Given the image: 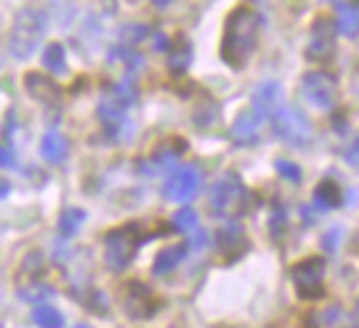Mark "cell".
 <instances>
[{"instance_id": "15", "label": "cell", "mask_w": 359, "mask_h": 328, "mask_svg": "<svg viewBox=\"0 0 359 328\" xmlns=\"http://www.w3.org/2000/svg\"><path fill=\"white\" fill-rule=\"evenodd\" d=\"M337 31L348 39L359 36V8L353 3H339L337 6Z\"/></svg>"}, {"instance_id": "21", "label": "cell", "mask_w": 359, "mask_h": 328, "mask_svg": "<svg viewBox=\"0 0 359 328\" xmlns=\"http://www.w3.org/2000/svg\"><path fill=\"white\" fill-rule=\"evenodd\" d=\"M81 221H84V210H81V207H65L62 216H59V233H62L65 238H70V235L79 233Z\"/></svg>"}, {"instance_id": "11", "label": "cell", "mask_w": 359, "mask_h": 328, "mask_svg": "<svg viewBox=\"0 0 359 328\" xmlns=\"http://www.w3.org/2000/svg\"><path fill=\"white\" fill-rule=\"evenodd\" d=\"M280 84L278 81H264L255 87L252 93V109L261 115V118H272L278 109H280Z\"/></svg>"}, {"instance_id": "12", "label": "cell", "mask_w": 359, "mask_h": 328, "mask_svg": "<svg viewBox=\"0 0 359 328\" xmlns=\"http://www.w3.org/2000/svg\"><path fill=\"white\" fill-rule=\"evenodd\" d=\"M39 154H42L45 163L59 165V163H65L67 154H70V140H67L59 129H48L45 137H42V143H39Z\"/></svg>"}, {"instance_id": "23", "label": "cell", "mask_w": 359, "mask_h": 328, "mask_svg": "<svg viewBox=\"0 0 359 328\" xmlns=\"http://www.w3.org/2000/svg\"><path fill=\"white\" fill-rule=\"evenodd\" d=\"M171 224H174L177 230H185V233H191V230H196V224H199V219H196V213H194L191 207H180V210L174 213V219H171Z\"/></svg>"}, {"instance_id": "30", "label": "cell", "mask_w": 359, "mask_h": 328, "mask_svg": "<svg viewBox=\"0 0 359 328\" xmlns=\"http://www.w3.org/2000/svg\"><path fill=\"white\" fill-rule=\"evenodd\" d=\"M151 3H154V6H168L171 0H151Z\"/></svg>"}, {"instance_id": "4", "label": "cell", "mask_w": 359, "mask_h": 328, "mask_svg": "<svg viewBox=\"0 0 359 328\" xmlns=\"http://www.w3.org/2000/svg\"><path fill=\"white\" fill-rule=\"evenodd\" d=\"M247 199H250V193H247V188L241 185V179H238L236 174H224V177L216 182V188H213L210 207H213V213H219V216H233V213L244 210Z\"/></svg>"}, {"instance_id": "17", "label": "cell", "mask_w": 359, "mask_h": 328, "mask_svg": "<svg viewBox=\"0 0 359 328\" xmlns=\"http://www.w3.org/2000/svg\"><path fill=\"white\" fill-rule=\"evenodd\" d=\"M185 252H188V244H171V247H165L163 252H157L151 272H154V275H165V272H171V269L185 258Z\"/></svg>"}, {"instance_id": "32", "label": "cell", "mask_w": 359, "mask_h": 328, "mask_svg": "<svg viewBox=\"0 0 359 328\" xmlns=\"http://www.w3.org/2000/svg\"><path fill=\"white\" fill-rule=\"evenodd\" d=\"M356 314H359V303H356Z\"/></svg>"}, {"instance_id": "10", "label": "cell", "mask_w": 359, "mask_h": 328, "mask_svg": "<svg viewBox=\"0 0 359 328\" xmlns=\"http://www.w3.org/2000/svg\"><path fill=\"white\" fill-rule=\"evenodd\" d=\"M334 53V25L331 20L320 17L314 20L311 25V36H309V45H306V56L320 62V59H328Z\"/></svg>"}, {"instance_id": "29", "label": "cell", "mask_w": 359, "mask_h": 328, "mask_svg": "<svg viewBox=\"0 0 359 328\" xmlns=\"http://www.w3.org/2000/svg\"><path fill=\"white\" fill-rule=\"evenodd\" d=\"M8 191H11V185H8V182H6V179H0V199H3V196H6V193H8Z\"/></svg>"}, {"instance_id": "16", "label": "cell", "mask_w": 359, "mask_h": 328, "mask_svg": "<svg viewBox=\"0 0 359 328\" xmlns=\"http://www.w3.org/2000/svg\"><path fill=\"white\" fill-rule=\"evenodd\" d=\"M191 56H194V50H191V42L180 34L171 45H168V67L174 70V73H182L188 64H191Z\"/></svg>"}, {"instance_id": "18", "label": "cell", "mask_w": 359, "mask_h": 328, "mask_svg": "<svg viewBox=\"0 0 359 328\" xmlns=\"http://www.w3.org/2000/svg\"><path fill=\"white\" fill-rule=\"evenodd\" d=\"M216 247L224 250V252H236V250H244L247 241H244V230L238 224H227L216 233Z\"/></svg>"}, {"instance_id": "26", "label": "cell", "mask_w": 359, "mask_h": 328, "mask_svg": "<svg viewBox=\"0 0 359 328\" xmlns=\"http://www.w3.org/2000/svg\"><path fill=\"white\" fill-rule=\"evenodd\" d=\"M11 165H14V151L0 146V168H11Z\"/></svg>"}, {"instance_id": "28", "label": "cell", "mask_w": 359, "mask_h": 328, "mask_svg": "<svg viewBox=\"0 0 359 328\" xmlns=\"http://www.w3.org/2000/svg\"><path fill=\"white\" fill-rule=\"evenodd\" d=\"M345 157H348V160H351V163H359V137H356V140H353V146H351V149H348V154H345Z\"/></svg>"}, {"instance_id": "5", "label": "cell", "mask_w": 359, "mask_h": 328, "mask_svg": "<svg viewBox=\"0 0 359 328\" xmlns=\"http://www.w3.org/2000/svg\"><path fill=\"white\" fill-rule=\"evenodd\" d=\"M303 98L317 109H331L337 104V81L325 70H311L300 78Z\"/></svg>"}, {"instance_id": "1", "label": "cell", "mask_w": 359, "mask_h": 328, "mask_svg": "<svg viewBox=\"0 0 359 328\" xmlns=\"http://www.w3.org/2000/svg\"><path fill=\"white\" fill-rule=\"evenodd\" d=\"M258 28H261V20L252 8L241 6L236 8L227 22H224V34H222V59L230 64V67H244L247 59L252 56L255 45H258Z\"/></svg>"}, {"instance_id": "14", "label": "cell", "mask_w": 359, "mask_h": 328, "mask_svg": "<svg viewBox=\"0 0 359 328\" xmlns=\"http://www.w3.org/2000/svg\"><path fill=\"white\" fill-rule=\"evenodd\" d=\"M258 123H261V115L255 109H244L236 115L233 121V137L238 143H252L258 137Z\"/></svg>"}, {"instance_id": "6", "label": "cell", "mask_w": 359, "mask_h": 328, "mask_svg": "<svg viewBox=\"0 0 359 328\" xmlns=\"http://www.w3.org/2000/svg\"><path fill=\"white\" fill-rule=\"evenodd\" d=\"M272 123H275V135L283 137L286 143H294V146H303L311 140V126H309V118L294 109V107H280L275 115H272Z\"/></svg>"}, {"instance_id": "7", "label": "cell", "mask_w": 359, "mask_h": 328, "mask_svg": "<svg viewBox=\"0 0 359 328\" xmlns=\"http://www.w3.org/2000/svg\"><path fill=\"white\" fill-rule=\"evenodd\" d=\"M323 278H325V261L323 258H306L292 269V280L297 286V294L306 300L323 297Z\"/></svg>"}, {"instance_id": "20", "label": "cell", "mask_w": 359, "mask_h": 328, "mask_svg": "<svg viewBox=\"0 0 359 328\" xmlns=\"http://www.w3.org/2000/svg\"><path fill=\"white\" fill-rule=\"evenodd\" d=\"M42 64H45L50 73L62 76V73L67 70V62H65V48H62L59 42H50V45L45 48V53H42Z\"/></svg>"}, {"instance_id": "13", "label": "cell", "mask_w": 359, "mask_h": 328, "mask_svg": "<svg viewBox=\"0 0 359 328\" xmlns=\"http://www.w3.org/2000/svg\"><path fill=\"white\" fill-rule=\"evenodd\" d=\"M25 93L31 95V98H36L39 104H56L59 101V87H56V81H50L48 76H42V73H25Z\"/></svg>"}, {"instance_id": "27", "label": "cell", "mask_w": 359, "mask_h": 328, "mask_svg": "<svg viewBox=\"0 0 359 328\" xmlns=\"http://www.w3.org/2000/svg\"><path fill=\"white\" fill-rule=\"evenodd\" d=\"M337 238H339V227H334V230L328 233V238H323V247L334 250V247H337Z\"/></svg>"}, {"instance_id": "24", "label": "cell", "mask_w": 359, "mask_h": 328, "mask_svg": "<svg viewBox=\"0 0 359 328\" xmlns=\"http://www.w3.org/2000/svg\"><path fill=\"white\" fill-rule=\"evenodd\" d=\"M143 36H149V28H146V25H126V28L121 31V42H123V45H135V42H140Z\"/></svg>"}, {"instance_id": "3", "label": "cell", "mask_w": 359, "mask_h": 328, "mask_svg": "<svg viewBox=\"0 0 359 328\" xmlns=\"http://www.w3.org/2000/svg\"><path fill=\"white\" fill-rule=\"evenodd\" d=\"M143 238L137 235V227L135 224H126V227H115L104 235V264L109 269H123L129 266V261L135 258V250Z\"/></svg>"}, {"instance_id": "9", "label": "cell", "mask_w": 359, "mask_h": 328, "mask_svg": "<svg viewBox=\"0 0 359 328\" xmlns=\"http://www.w3.org/2000/svg\"><path fill=\"white\" fill-rule=\"evenodd\" d=\"M123 311L132 320H146V317H151L157 311V297L151 294V289L146 283L132 280L123 289Z\"/></svg>"}, {"instance_id": "22", "label": "cell", "mask_w": 359, "mask_h": 328, "mask_svg": "<svg viewBox=\"0 0 359 328\" xmlns=\"http://www.w3.org/2000/svg\"><path fill=\"white\" fill-rule=\"evenodd\" d=\"M34 322L39 328H65V317L53 306H36L34 308Z\"/></svg>"}, {"instance_id": "19", "label": "cell", "mask_w": 359, "mask_h": 328, "mask_svg": "<svg viewBox=\"0 0 359 328\" xmlns=\"http://www.w3.org/2000/svg\"><path fill=\"white\" fill-rule=\"evenodd\" d=\"M314 202H317V207H325V210L337 207V205L342 202L339 185H337L334 179H323V182L317 185V191H314Z\"/></svg>"}, {"instance_id": "2", "label": "cell", "mask_w": 359, "mask_h": 328, "mask_svg": "<svg viewBox=\"0 0 359 328\" xmlns=\"http://www.w3.org/2000/svg\"><path fill=\"white\" fill-rule=\"evenodd\" d=\"M45 25L48 17L42 8L36 6H22L14 14V22L8 28V50L17 59H28L34 53V48L39 45V39L45 36Z\"/></svg>"}, {"instance_id": "31", "label": "cell", "mask_w": 359, "mask_h": 328, "mask_svg": "<svg viewBox=\"0 0 359 328\" xmlns=\"http://www.w3.org/2000/svg\"><path fill=\"white\" fill-rule=\"evenodd\" d=\"M76 328H90V325H76Z\"/></svg>"}, {"instance_id": "25", "label": "cell", "mask_w": 359, "mask_h": 328, "mask_svg": "<svg viewBox=\"0 0 359 328\" xmlns=\"http://www.w3.org/2000/svg\"><path fill=\"white\" fill-rule=\"evenodd\" d=\"M275 168H278V174H283L286 179H292V182H297L300 179V168L292 163V160H278L275 163Z\"/></svg>"}, {"instance_id": "8", "label": "cell", "mask_w": 359, "mask_h": 328, "mask_svg": "<svg viewBox=\"0 0 359 328\" xmlns=\"http://www.w3.org/2000/svg\"><path fill=\"white\" fill-rule=\"evenodd\" d=\"M199 185H202V174L199 168L194 165H182V168H174L163 185V193L165 199L171 202H191L196 193H199Z\"/></svg>"}]
</instances>
